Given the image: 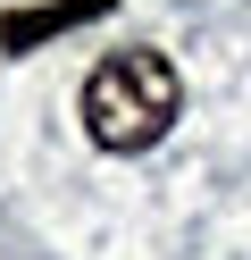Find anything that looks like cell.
Returning <instances> with one entry per match:
<instances>
[{
	"label": "cell",
	"instance_id": "obj_1",
	"mask_svg": "<svg viewBox=\"0 0 251 260\" xmlns=\"http://www.w3.org/2000/svg\"><path fill=\"white\" fill-rule=\"evenodd\" d=\"M184 84L159 51H117L84 76V135L100 151H151V143L176 126Z\"/></svg>",
	"mask_w": 251,
	"mask_h": 260
},
{
	"label": "cell",
	"instance_id": "obj_2",
	"mask_svg": "<svg viewBox=\"0 0 251 260\" xmlns=\"http://www.w3.org/2000/svg\"><path fill=\"white\" fill-rule=\"evenodd\" d=\"M92 17H109V0H42V9H9V17H0V51L25 59L33 42L67 34V25H92Z\"/></svg>",
	"mask_w": 251,
	"mask_h": 260
}]
</instances>
